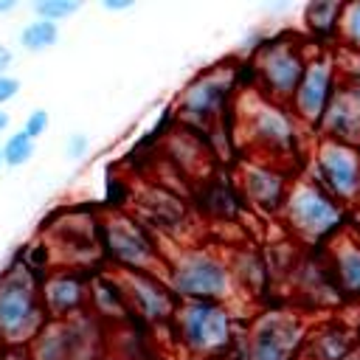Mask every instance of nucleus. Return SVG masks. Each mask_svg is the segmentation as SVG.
<instances>
[{
    "label": "nucleus",
    "mask_w": 360,
    "mask_h": 360,
    "mask_svg": "<svg viewBox=\"0 0 360 360\" xmlns=\"http://www.w3.org/2000/svg\"><path fill=\"white\" fill-rule=\"evenodd\" d=\"M101 8H104V11H121V14H124V11H132L135 3H132V0H104Z\"/></svg>",
    "instance_id": "nucleus-30"
},
{
    "label": "nucleus",
    "mask_w": 360,
    "mask_h": 360,
    "mask_svg": "<svg viewBox=\"0 0 360 360\" xmlns=\"http://www.w3.org/2000/svg\"><path fill=\"white\" fill-rule=\"evenodd\" d=\"M6 129H8V112L0 110V132H6Z\"/></svg>",
    "instance_id": "nucleus-36"
},
{
    "label": "nucleus",
    "mask_w": 360,
    "mask_h": 360,
    "mask_svg": "<svg viewBox=\"0 0 360 360\" xmlns=\"http://www.w3.org/2000/svg\"><path fill=\"white\" fill-rule=\"evenodd\" d=\"M309 53H312V48H307L304 42L290 39V37L262 42L253 53L256 84H250V87L276 104H290V98L304 76Z\"/></svg>",
    "instance_id": "nucleus-7"
},
{
    "label": "nucleus",
    "mask_w": 360,
    "mask_h": 360,
    "mask_svg": "<svg viewBox=\"0 0 360 360\" xmlns=\"http://www.w3.org/2000/svg\"><path fill=\"white\" fill-rule=\"evenodd\" d=\"M118 287L127 301V312H135L146 323H169L177 307V298L158 273H129L115 270Z\"/></svg>",
    "instance_id": "nucleus-14"
},
{
    "label": "nucleus",
    "mask_w": 360,
    "mask_h": 360,
    "mask_svg": "<svg viewBox=\"0 0 360 360\" xmlns=\"http://www.w3.org/2000/svg\"><path fill=\"white\" fill-rule=\"evenodd\" d=\"M360 343L354 332L343 323H321L318 329L307 332L295 360H354Z\"/></svg>",
    "instance_id": "nucleus-20"
},
{
    "label": "nucleus",
    "mask_w": 360,
    "mask_h": 360,
    "mask_svg": "<svg viewBox=\"0 0 360 360\" xmlns=\"http://www.w3.org/2000/svg\"><path fill=\"white\" fill-rule=\"evenodd\" d=\"M349 219H352V222H349V231L360 239V211H357V208H352V211H349Z\"/></svg>",
    "instance_id": "nucleus-33"
},
{
    "label": "nucleus",
    "mask_w": 360,
    "mask_h": 360,
    "mask_svg": "<svg viewBox=\"0 0 360 360\" xmlns=\"http://www.w3.org/2000/svg\"><path fill=\"white\" fill-rule=\"evenodd\" d=\"M90 281L82 270L56 267L39 278V298L48 321H65L87 312Z\"/></svg>",
    "instance_id": "nucleus-15"
},
{
    "label": "nucleus",
    "mask_w": 360,
    "mask_h": 360,
    "mask_svg": "<svg viewBox=\"0 0 360 360\" xmlns=\"http://www.w3.org/2000/svg\"><path fill=\"white\" fill-rule=\"evenodd\" d=\"M354 360H360V352H357V357H354Z\"/></svg>",
    "instance_id": "nucleus-39"
},
{
    "label": "nucleus",
    "mask_w": 360,
    "mask_h": 360,
    "mask_svg": "<svg viewBox=\"0 0 360 360\" xmlns=\"http://www.w3.org/2000/svg\"><path fill=\"white\" fill-rule=\"evenodd\" d=\"M318 132L321 138L360 146V76H340Z\"/></svg>",
    "instance_id": "nucleus-17"
},
{
    "label": "nucleus",
    "mask_w": 360,
    "mask_h": 360,
    "mask_svg": "<svg viewBox=\"0 0 360 360\" xmlns=\"http://www.w3.org/2000/svg\"><path fill=\"white\" fill-rule=\"evenodd\" d=\"M340 14H343V3H338V0H315V3H307L304 6V28L318 42L335 39L338 37Z\"/></svg>",
    "instance_id": "nucleus-22"
},
{
    "label": "nucleus",
    "mask_w": 360,
    "mask_h": 360,
    "mask_svg": "<svg viewBox=\"0 0 360 360\" xmlns=\"http://www.w3.org/2000/svg\"><path fill=\"white\" fill-rule=\"evenodd\" d=\"M17 8V0H0V17L3 14H11Z\"/></svg>",
    "instance_id": "nucleus-35"
},
{
    "label": "nucleus",
    "mask_w": 360,
    "mask_h": 360,
    "mask_svg": "<svg viewBox=\"0 0 360 360\" xmlns=\"http://www.w3.org/2000/svg\"><path fill=\"white\" fill-rule=\"evenodd\" d=\"M0 152H3V163H6V166L20 169V166H25V163L34 158L37 141L28 138L22 129H17V132H8V135H6V141L0 143Z\"/></svg>",
    "instance_id": "nucleus-25"
},
{
    "label": "nucleus",
    "mask_w": 360,
    "mask_h": 360,
    "mask_svg": "<svg viewBox=\"0 0 360 360\" xmlns=\"http://www.w3.org/2000/svg\"><path fill=\"white\" fill-rule=\"evenodd\" d=\"M354 208H357V211H360V191H357V202H354Z\"/></svg>",
    "instance_id": "nucleus-37"
},
{
    "label": "nucleus",
    "mask_w": 360,
    "mask_h": 360,
    "mask_svg": "<svg viewBox=\"0 0 360 360\" xmlns=\"http://www.w3.org/2000/svg\"><path fill=\"white\" fill-rule=\"evenodd\" d=\"M349 329L354 332V338H357V343H360V301H357V312H354V321H352Z\"/></svg>",
    "instance_id": "nucleus-34"
},
{
    "label": "nucleus",
    "mask_w": 360,
    "mask_h": 360,
    "mask_svg": "<svg viewBox=\"0 0 360 360\" xmlns=\"http://www.w3.org/2000/svg\"><path fill=\"white\" fill-rule=\"evenodd\" d=\"M3 166H6V163H3V152H0V172H3Z\"/></svg>",
    "instance_id": "nucleus-38"
},
{
    "label": "nucleus",
    "mask_w": 360,
    "mask_h": 360,
    "mask_svg": "<svg viewBox=\"0 0 360 360\" xmlns=\"http://www.w3.org/2000/svg\"><path fill=\"white\" fill-rule=\"evenodd\" d=\"M17 42L28 53H45V51H51L59 42V25L56 22H48V20H39V17L37 20H28L20 28Z\"/></svg>",
    "instance_id": "nucleus-23"
},
{
    "label": "nucleus",
    "mask_w": 360,
    "mask_h": 360,
    "mask_svg": "<svg viewBox=\"0 0 360 360\" xmlns=\"http://www.w3.org/2000/svg\"><path fill=\"white\" fill-rule=\"evenodd\" d=\"M307 321L292 309H264L245 338V360H295L307 338Z\"/></svg>",
    "instance_id": "nucleus-8"
},
{
    "label": "nucleus",
    "mask_w": 360,
    "mask_h": 360,
    "mask_svg": "<svg viewBox=\"0 0 360 360\" xmlns=\"http://www.w3.org/2000/svg\"><path fill=\"white\" fill-rule=\"evenodd\" d=\"M236 82H239V70L231 65H217L211 70H202L197 79H191L183 87V93L177 98V115L188 127L214 124L225 112V107L236 90Z\"/></svg>",
    "instance_id": "nucleus-11"
},
{
    "label": "nucleus",
    "mask_w": 360,
    "mask_h": 360,
    "mask_svg": "<svg viewBox=\"0 0 360 360\" xmlns=\"http://www.w3.org/2000/svg\"><path fill=\"white\" fill-rule=\"evenodd\" d=\"M20 79L17 76H11V73H3L0 76V107L3 104H8L11 98H17V93H20Z\"/></svg>",
    "instance_id": "nucleus-29"
},
{
    "label": "nucleus",
    "mask_w": 360,
    "mask_h": 360,
    "mask_svg": "<svg viewBox=\"0 0 360 360\" xmlns=\"http://www.w3.org/2000/svg\"><path fill=\"white\" fill-rule=\"evenodd\" d=\"M239 188L253 208L264 214H278L290 188V177H287V169L278 163L248 158L239 166Z\"/></svg>",
    "instance_id": "nucleus-16"
},
{
    "label": "nucleus",
    "mask_w": 360,
    "mask_h": 360,
    "mask_svg": "<svg viewBox=\"0 0 360 360\" xmlns=\"http://www.w3.org/2000/svg\"><path fill=\"white\" fill-rule=\"evenodd\" d=\"M335 202L354 208L360 191V146L340 143L332 138H318L312 149V174H309Z\"/></svg>",
    "instance_id": "nucleus-9"
},
{
    "label": "nucleus",
    "mask_w": 360,
    "mask_h": 360,
    "mask_svg": "<svg viewBox=\"0 0 360 360\" xmlns=\"http://www.w3.org/2000/svg\"><path fill=\"white\" fill-rule=\"evenodd\" d=\"M338 82H340V70H338V62H335V53L326 51V48H315L307 59V68H304V76L290 98V112L295 115V121L301 127H309V129H318L335 90H338Z\"/></svg>",
    "instance_id": "nucleus-10"
},
{
    "label": "nucleus",
    "mask_w": 360,
    "mask_h": 360,
    "mask_svg": "<svg viewBox=\"0 0 360 360\" xmlns=\"http://www.w3.org/2000/svg\"><path fill=\"white\" fill-rule=\"evenodd\" d=\"M160 278L177 301H219L231 307L242 298L231 262L219 250L202 245H180L163 253Z\"/></svg>",
    "instance_id": "nucleus-2"
},
{
    "label": "nucleus",
    "mask_w": 360,
    "mask_h": 360,
    "mask_svg": "<svg viewBox=\"0 0 360 360\" xmlns=\"http://www.w3.org/2000/svg\"><path fill=\"white\" fill-rule=\"evenodd\" d=\"M87 149H90V138H87L84 132H70V135L65 138V155H68L70 160H82V158L87 155Z\"/></svg>",
    "instance_id": "nucleus-28"
},
{
    "label": "nucleus",
    "mask_w": 360,
    "mask_h": 360,
    "mask_svg": "<svg viewBox=\"0 0 360 360\" xmlns=\"http://www.w3.org/2000/svg\"><path fill=\"white\" fill-rule=\"evenodd\" d=\"M79 8H82L79 0H37L34 3L37 17L39 20H48V22H56V25L62 20H68V17H73Z\"/></svg>",
    "instance_id": "nucleus-26"
},
{
    "label": "nucleus",
    "mask_w": 360,
    "mask_h": 360,
    "mask_svg": "<svg viewBox=\"0 0 360 360\" xmlns=\"http://www.w3.org/2000/svg\"><path fill=\"white\" fill-rule=\"evenodd\" d=\"M48 323L39 298V276L25 262L11 264L0 276V340L3 346L28 349Z\"/></svg>",
    "instance_id": "nucleus-4"
},
{
    "label": "nucleus",
    "mask_w": 360,
    "mask_h": 360,
    "mask_svg": "<svg viewBox=\"0 0 360 360\" xmlns=\"http://www.w3.org/2000/svg\"><path fill=\"white\" fill-rule=\"evenodd\" d=\"M323 267L340 298L360 301V239L349 231V225L326 242Z\"/></svg>",
    "instance_id": "nucleus-18"
},
{
    "label": "nucleus",
    "mask_w": 360,
    "mask_h": 360,
    "mask_svg": "<svg viewBox=\"0 0 360 360\" xmlns=\"http://www.w3.org/2000/svg\"><path fill=\"white\" fill-rule=\"evenodd\" d=\"M0 360H31L28 357V349H17V346H6L0 352Z\"/></svg>",
    "instance_id": "nucleus-32"
},
{
    "label": "nucleus",
    "mask_w": 360,
    "mask_h": 360,
    "mask_svg": "<svg viewBox=\"0 0 360 360\" xmlns=\"http://www.w3.org/2000/svg\"><path fill=\"white\" fill-rule=\"evenodd\" d=\"M96 309L98 318H124L127 315V301L118 287L115 273H101L90 281V295H87V312Z\"/></svg>",
    "instance_id": "nucleus-21"
},
{
    "label": "nucleus",
    "mask_w": 360,
    "mask_h": 360,
    "mask_svg": "<svg viewBox=\"0 0 360 360\" xmlns=\"http://www.w3.org/2000/svg\"><path fill=\"white\" fill-rule=\"evenodd\" d=\"M284 228L304 245L321 248L349 225V208L335 202L312 177L290 180L287 197L278 208Z\"/></svg>",
    "instance_id": "nucleus-3"
},
{
    "label": "nucleus",
    "mask_w": 360,
    "mask_h": 360,
    "mask_svg": "<svg viewBox=\"0 0 360 360\" xmlns=\"http://www.w3.org/2000/svg\"><path fill=\"white\" fill-rule=\"evenodd\" d=\"M135 205L141 211V222L149 231H163V233H180L188 228V208L166 188H143L141 197H135Z\"/></svg>",
    "instance_id": "nucleus-19"
},
{
    "label": "nucleus",
    "mask_w": 360,
    "mask_h": 360,
    "mask_svg": "<svg viewBox=\"0 0 360 360\" xmlns=\"http://www.w3.org/2000/svg\"><path fill=\"white\" fill-rule=\"evenodd\" d=\"M48 250L53 259H59L62 267L68 270H82L101 259V245H98V219L90 214H65L51 225L48 233Z\"/></svg>",
    "instance_id": "nucleus-13"
},
{
    "label": "nucleus",
    "mask_w": 360,
    "mask_h": 360,
    "mask_svg": "<svg viewBox=\"0 0 360 360\" xmlns=\"http://www.w3.org/2000/svg\"><path fill=\"white\" fill-rule=\"evenodd\" d=\"M11 65H14V51H11L8 45H3V42H0V76H3V73H8V68H11Z\"/></svg>",
    "instance_id": "nucleus-31"
},
{
    "label": "nucleus",
    "mask_w": 360,
    "mask_h": 360,
    "mask_svg": "<svg viewBox=\"0 0 360 360\" xmlns=\"http://www.w3.org/2000/svg\"><path fill=\"white\" fill-rule=\"evenodd\" d=\"M98 352V326L82 312L65 321H48L28 343L31 360H93Z\"/></svg>",
    "instance_id": "nucleus-12"
},
{
    "label": "nucleus",
    "mask_w": 360,
    "mask_h": 360,
    "mask_svg": "<svg viewBox=\"0 0 360 360\" xmlns=\"http://www.w3.org/2000/svg\"><path fill=\"white\" fill-rule=\"evenodd\" d=\"M169 323L191 357H217L233 343V309L219 301H177Z\"/></svg>",
    "instance_id": "nucleus-5"
},
{
    "label": "nucleus",
    "mask_w": 360,
    "mask_h": 360,
    "mask_svg": "<svg viewBox=\"0 0 360 360\" xmlns=\"http://www.w3.org/2000/svg\"><path fill=\"white\" fill-rule=\"evenodd\" d=\"M98 245L115 270L129 273H158L163 270V250L155 233L124 211H110L98 219Z\"/></svg>",
    "instance_id": "nucleus-6"
},
{
    "label": "nucleus",
    "mask_w": 360,
    "mask_h": 360,
    "mask_svg": "<svg viewBox=\"0 0 360 360\" xmlns=\"http://www.w3.org/2000/svg\"><path fill=\"white\" fill-rule=\"evenodd\" d=\"M340 48L346 53H354L360 56V0H352V3H343V14H340V22H338V37Z\"/></svg>",
    "instance_id": "nucleus-24"
},
{
    "label": "nucleus",
    "mask_w": 360,
    "mask_h": 360,
    "mask_svg": "<svg viewBox=\"0 0 360 360\" xmlns=\"http://www.w3.org/2000/svg\"><path fill=\"white\" fill-rule=\"evenodd\" d=\"M48 127H51V115H48V110H31L28 115H25V124H22V132L28 135V138H39V135H45L48 132Z\"/></svg>",
    "instance_id": "nucleus-27"
},
{
    "label": "nucleus",
    "mask_w": 360,
    "mask_h": 360,
    "mask_svg": "<svg viewBox=\"0 0 360 360\" xmlns=\"http://www.w3.org/2000/svg\"><path fill=\"white\" fill-rule=\"evenodd\" d=\"M236 135L250 149V158L284 166L304 146V127L287 104L264 98L259 90L245 87L236 96Z\"/></svg>",
    "instance_id": "nucleus-1"
}]
</instances>
